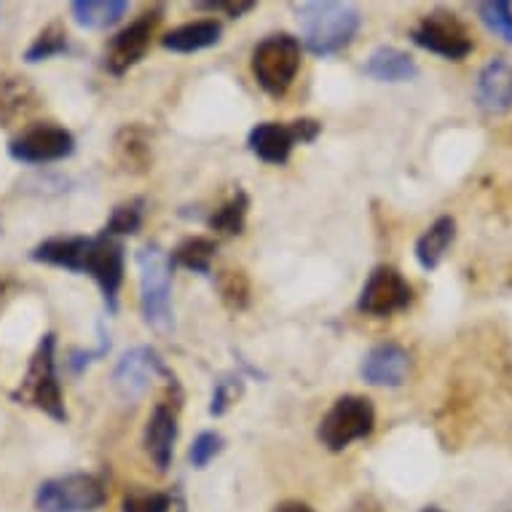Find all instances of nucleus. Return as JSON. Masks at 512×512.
Returning a JSON list of instances; mask_svg holds the SVG:
<instances>
[{
	"mask_svg": "<svg viewBox=\"0 0 512 512\" xmlns=\"http://www.w3.org/2000/svg\"><path fill=\"white\" fill-rule=\"evenodd\" d=\"M35 263L78 271L100 285L110 314L118 311V293L124 285V244L108 234L100 236H54L33 247Z\"/></svg>",
	"mask_w": 512,
	"mask_h": 512,
	"instance_id": "nucleus-1",
	"label": "nucleus"
},
{
	"mask_svg": "<svg viewBox=\"0 0 512 512\" xmlns=\"http://www.w3.org/2000/svg\"><path fill=\"white\" fill-rule=\"evenodd\" d=\"M360 25V11L349 3L314 0V3H303L298 9L303 46L317 57H330V54L344 51L354 41V35L360 33Z\"/></svg>",
	"mask_w": 512,
	"mask_h": 512,
	"instance_id": "nucleus-2",
	"label": "nucleus"
},
{
	"mask_svg": "<svg viewBox=\"0 0 512 512\" xmlns=\"http://www.w3.org/2000/svg\"><path fill=\"white\" fill-rule=\"evenodd\" d=\"M11 400L19 405H33L49 419L65 424L68 411H65V397L59 387L57 376V336L46 333L41 344L35 349L33 360L27 365L25 378L19 381V387L11 392Z\"/></svg>",
	"mask_w": 512,
	"mask_h": 512,
	"instance_id": "nucleus-3",
	"label": "nucleus"
},
{
	"mask_svg": "<svg viewBox=\"0 0 512 512\" xmlns=\"http://www.w3.org/2000/svg\"><path fill=\"white\" fill-rule=\"evenodd\" d=\"M140 269V309L148 328L159 336H169L175 330V311H172V263L159 244H148L137 252Z\"/></svg>",
	"mask_w": 512,
	"mask_h": 512,
	"instance_id": "nucleus-4",
	"label": "nucleus"
},
{
	"mask_svg": "<svg viewBox=\"0 0 512 512\" xmlns=\"http://www.w3.org/2000/svg\"><path fill=\"white\" fill-rule=\"evenodd\" d=\"M250 68L263 92L282 97L301 70V41L290 33H274L263 38L252 51Z\"/></svg>",
	"mask_w": 512,
	"mask_h": 512,
	"instance_id": "nucleus-5",
	"label": "nucleus"
},
{
	"mask_svg": "<svg viewBox=\"0 0 512 512\" xmlns=\"http://www.w3.org/2000/svg\"><path fill=\"white\" fill-rule=\"evenodd\" d=\"M108 502V486L92 472H70L43 480L35 491L38 512H94Z\"/></svg>",
	"mask_w": 512,
	"mask_h": 512,
	"instance_id": "nucleus-6",
	"label": "nucleus"
},
{
	"mask_svg": "<svg viewBox=\"0 0 512 512\" xmlns=\"http://www.w3.org/2000/svg\"><path fill=\"white\" fill-rule=\"evenodd\" d=\"M376 427V408L368 397L362 395H344L330 405V411L322 416L317 427L319 443L325 445L333 454H341L357 440L373 432Z\"/></svg>",
	"mask_w": 512,
	"mask_h": 512,
	"instance_id": "nucleus-7",
	"label": "nucleus"
},
{
	"mask_svg": "<svg viewBox=\"0 0 512 512\" xmlns=\"http://www.w3.org/2000/svg\"><path fill=\"white\" fill-rule=\"evenodd\" d=\"M159 376L172 378L175 373L164 365L161 354L153 346H135V349L121 354L110 381H113V389L124 403H137Z\"/></svg>",
	"mask_w": 512,
	"mask_h": 512,
	"instance_id": "nucleus-8",
	"label": "nucleus"
},
{
	"mask_svg": "<svg viewBox=\"0 0 512 512\" xmlns=\"http://www.w3.org/2000/svg\"><path fill=\"white\" fill-rule=\"evenodd\" d=\"M411 41L419 49L437 54V57L443 59H451V62L470 57L472 49H475L470 33L464 30L456 14H448V11H432V14H427L411 30Z\"/></svg>",
	"mask_w": 512,
	"mask_h": 512,
	"instance_id": "nucleus-9",
	"label": "nucleus"
},
{
	"mask_svg": "<svg viewBox=\"0 0 512 512\" xmlns=\"http://www.w3.org/2000/svg\"><path fill=\"white\" fill-rule=\"evenodd\" d=\"M413 301V287L395 266H376L362 285L357 309L368 317H392L408 309Z\"/></svg>",
	"mask_w": 512,
	"mask_h": 512,
	"instance_id": "nucleus-10",
	"label": "nucleus"
},
{
	"mask_svg": "<svg viewBox=\"0 0 512 512\" xmlns=\"http://www.w3.org/2000/svg\"><path fill=\"white\" fill-rule=\"evenodd\" d=\"M9 153L19 164H54L76 153V137L65 126L38 124L14 137Z\"/></svg>",
	"mask_w": 512,
	"mask_h": 512,
	"instance_id": "nucleus-11",
	"label": "nucleus"
},
{
	"mask_svg": "<svg viewBox=\"0 0 512 512\" xmlns=\"http://www.w3.org/2000/svg\"><path fill=\"white\" fill-rule=\"evenodd\" d=\"M159 22L161 9L145 11L143 17H137L132 25L110 38L108 46H105V70L110 76H124L126 70L135 68L137 62L145 57Z\"/></svg>",
	"mask_w": 512,
	"mask_h": 512,
	"instance_id": "nucleus-12",
	"label": "nucleus"
},
{
	"mask_svg": "<svg viewBox=\"0 0 512 512\" xmlns=\"http://www.w3.org/2000/svg\"><path fill=\"white\" fill-rule=\"evenodd\" d=\"M183 395H172L167 400L153 405L148 424H145L143 445L148 456L156 464V470L167 472L172 464V454H175L177 443V408H180Z\"/></svg>",
	"mask_w": 512,
	"mask_h": 512,
	"instance_id": "nucleus-13",
	"label": "nucleus"
},
{
	"mask_svg": "<svg viewBox=\"0 0 512 512\" xmlns=\"http://www.w3.org/2000/svg\"><path fill=\"white\" fill-rule=\"evenodd\" d=\"M475 102L488 116H502L512 110V59L496 57L478 73Z\"/></svg>",
	"mask_w": 512,
	"mask_h": 512,
	"instance_id": "nucleus-14",
	"label": "nucleus"
},
{
	"mask_svg": "<svg viewBox=\"0 0 512 512\" xmlns=\"http://www.w3.org/2000/svg\"><path fill=\"white\" fill-rule=\"evenodd\" d=\"M411 370V354L400 344L373 346L360 365V376L373 387H403Z\"/></svg>",
	"mask_w": 512,
	"mask_h": 512,
	"instance_id": "nucleus-15",
	"label": "nucleus"
},
{
	"mask_svg": "<svg viewBox=\"0 0 512 512\" xmlns=\"http://www.w3.org/2000/svg\"><path fill=\"white\" fill-rule=\"evenodd\" d=\"M301 143V135H298V126L295 121L290 124H279V121H263L250 132L247 137V145L250 151L263 161V164H287L290 161V153H293L295 145Z\"/></svg>",
	"mask_w": 512,
	"mask_h": 512,
	"instance_id": "nucleus-16",
	"label": "nucleus"
},
{
	"mask_svg": "<svg viewBox=\"0 0 512 512\" xmlns=\"http://www.w3.org/2000/svg\"><path fill=\"white\" fill-rule=\"evenodd\" d=\"M362 73L373 81H381V84H403V81H413L419 76V65L408 51L395 49V46H381L365 59Z\"/></svg>",
	"mask_w": 512,
	"mask_h": 512,
	"instance_id": "nucleus-17",
	"label": "nucleus"
},
{
	"mask_svg": "<svg viewBox=\"0 0 512 512\" xmlns=\"http://www.w3.org/2000/svg\"><path fill=\"white\" fill-rule=\"evenodd\" d=\"M113 151L124 172L132 175H145L153 164V145L148 129L140 124H126L124 129H118L116 140H113Z\"/></svg>",
	"mask_w": 512,
	"mask_h": 512,
	"instance_id": "nucleus-18",
	"label": "nucleus"
},
{
	"mask_svg": "<svg viewBox=\"0 0 512 512\" xmlns=\"http://www.w3.org/2000/svg\"><path fill=\"white\" fill-rule=\"evenodd\" d=\"M220 35H223V25L218 19H199V22L175 27L172 33L161 38V46L175 54H194V51L218 46Z\"/></svg>",
	"mask_w": 512,
	"mask_h": 512,
	"instance_id": "nucleus-19",
	"label": "nucleus"
},
{
	"mask_svg": "<svg viewBox=\"0 0 512 512\" xmlns=\"http://www.w3.org/2000/svg\"><path fill=\"white\" fill-rule=\"evenodd\" d=\"M456 239V220L451 215H440L424 234L416 239V261L424 271H435L445 258L448 247Z\"/></svg>",
	"mask_w": 512,
	"mask_h": 512,
	"instance_id": "nucleus-20",
	"label": "nucleus"
},
{
	"mask_svg": "<svg viewBox=\"0 0 512 512\" xmlns=\"http://www.w3.org/2000/svg\"><path fill=\"white\" fill-rule=\"evenodd\" d=\"M126 11H129L126 0H76L70 6L76 25L86 30H105L118 25L126 17Z\"/></svg>",
	"mask_w": 512,
	"mask_h": 512,
	"instance_id": "nucleus-21",
	"label": "nucleus"
},
{
	"mask_svg": "<svg viewBox=\"0 0 512 512\" xmlns=\"http://www.w3.org/2000/svg\"><path fill=\"white\" fill-rule=\"evenodd\" d=\"M215 250H218V244H215V239H210V236H188V239H183V242L172 250L169 263H172V269L180 266V269L185 271H194V274L210 277Z\"/></svg>",
	"mask_w": 512,
	"mask_h": 512,
	"instance_id": "nucleus-22",
	"label": "nucleus"
},
{
	"mask_svg": "<svg viewBox=\"0 0 512 512\" xmlns=\"http://www.w3.org/2000/svg\"><path fill=\"white\" fill-rule=\"evenodd\" d=\"M247 210H250V199L244 194L242 188L236 185V191L228 196L226 202L220 204L218 210L210 215V228L220 236H236L244 231V223H247Z\"/></svg>",
	"mask_w": 512,
	"mask_h": 512,
	"instance_id": "nucleus-23",
	"label": "nucleus"
},
{
	"mask_svg": "<svg viewBox=\"0 0 512 512\" xmlns=\"http://www.w3.org/2000/svg\"><path fill=\"white\" fill-rule=\"evenodd\" d=\"M215 285H218L220 301H223V306H226L228 311H244L250 306L252 287L244 271H220L218 279H215Z\"/></svg>",
	"mask_w": 512,
	"mask_h": 512,
	"instance_id": "nucleus-24",
	"label": "nucleus"
},
{
	"mask_svg": "<svg viewBox=\"0 0 512 512\" xmlns=\"http://www.w3.org/2000/svg\"><path fill=\"white\" fill-rule=\"evenodd\" d=\"M70 49V41H68V30L54 22V25L43 27L38 38L30 43V49L25 51V59L30 65L35 62H43V59H51V57H59V54H65Z\"/></svg>",
	"mask_w": 512,
	"mask_h": 512,
	"instance_id": "nucleus-25",
	"label": "nucleus"
},
{
	"mask_svg": "<svg viewBox=\"0 0 512 512\" xmlns=\"http://www.w3.org/2000/svg\"><path fill=\"white\" fill-rule=\"evenodd\" d=\"M35 94L30 84H25V78H9L0 81V121H11L19 113H25L27 108H33Z\"/></svg>",
	"mask_w": 512,
	"mask_h": 512,
	"instance_id": "nucleus-26",
	"label": "nucleus"
},
{
	"mask_svg": "<svg viewBox=\"0 0 512 512\" xmlns=\"http://www.w3.org/2000/svg\"><path fill=\"white\" fill-rule=\"evenodd\" d=\"M145 218V202L143 199H129V202H121L116 210L110 212L108 223L102 228V234L108 236H126V234H137L140 226H143Z\"/></svg>",
	"mask_w": 512,
	"mask_h": 512,
	"instance_id": "nucleus-27",
	"label": "nucleus"
},
{
	"mask_svg": "<svg viewBox=\"0 0 512 512\" xmlns=\"http://www.w3.org/2000/svg\"><path fill=\"white\" fill-rule=\"evenodd\" d=\"M480 22L499 35L504 43L512 46V3L510 0H488V3H478Z\"/></svg>",
	"mask_w": 512,
	"mask_h": 512,
	"instance_id": "nucleus-28",
	"label": "nucleus"
},
{
	"mask_svg": "<svg viewBox=\"0 0 512 512\" xmlns=\"http://www.w3.org/2000/svg\"><path fill=\"white\" fill-rule=\"evenodd\" d=\"M244 395V378L239 373H226L215 381L210 400V416H226L231 411V405L239 403V397Z\"/></svg>",
	"mask_w": 512,
	"mask_h": 512,
	"instance_id": "nucleus-29",
	"label": "nucleus"
},
{
	"mask_svg": "<svg viewBox=\"0 0 512 512\" xmlns=\"http://www.w3.org/2000/svg\"><path fill=\"white\" fill-rule=\"evenodd\" d=\"M177 499L175 494H161V491H132L124 499V512H172Z\"/></svg>",
	"mask_w": 512,
	"mask_h": 512,
	"instance_id": "nucleus-30",
	"label": "nucleus"
},
{
	"mask_svg": "<svg viewBox=\"0 0 512 512\" xmlns=\"http://www.w3.org/2000/svg\"><path fill=\"white\" fill-rule=\"evenodd\" d=\"M223 445H226V440H223L218 432H202V435H196L194 445H191V451H188V459H191V464H194L196 470H204V467L223 451Z\"/></svg>",
	"mask_w": 512,
	"mask_h": 512,
	"instance_id": "nucleus-31",
	"label": "nucleus"
},
{
	"mask_svg": "<svg viewBox=\"0 0 512 512\" xmlns=\"http://www.w3.org/2000/svg\"><path fill=\"white\" fill-rule=\"evenodd\" d=\"M100 349H94V352H73L70 354V370L73 373H81L84 368H89L92 362H97L100 357H105V354L110 352V336L105 333V325H100Z\"/></svg>",
	"mask_w": 512,
	"mask_h": 512,
	"instance_id": "nucleus-32",
	"label": "nucleus"
},
{
	"mask_svg": "<svg viewBox=\"0 0 512 512\" xmlns=\"http://www.w3.org/2000/svg\"><path fill=\"white\" fill-rule=\"evenodd\" d=\"M199 6L212 11H226L231 19H239L242 14L255 9V3H252V0H218V3H199Z\"/></svg>",
	"mask_w": 512,
	"mask_h": 512,
	"instance_id": "nucleus-33",
	"label": "nucleus"
},
{
	"mask_svg": "<svg viewBox=\"0 0 512 512\" xmlns=\"http://www.w3.org/2000/svg\"><path fill=\"white\" fill-rule=\"evenodd\" d=\"M352 512H384V507H381L373 496H362V499L354 502Z\"/></svg>",
	"mask_w": 512,
	"mask_h": 512,
	"instance_id": "nucleus-34",
	"label": "nucleus"
},
{
	"mask_svg": "<svg viewBox=\"0 0 512 512\" xmlns=\"http://www.w3.org/2000/svg\"><path fill=\"white\" fill-rule=\"evenodd\" d=\"M274 512H314L306 502H295V499H290V502H282L274 507Z\"/></svg>",
	"mask_w": 512,
	"mask_h": 512,
	"instance_id": "nucleus-35",
	"label": "nucleus"
},
{
	"mask_svg": "<svg viewBox=\"0 0 512 512\" xmlns=\"http://www.w3.org/2000/svg\"><path fill=\"white\" fill-rule=\"evenodd\" d=\"M421 512H443V510H440V507H424Z\"/></svg>",
	"mask_w": 512,
	"mask_h": 512,
	"instance_id": "nucleus-36",
	"label": "nucleus"
}]
</instances>
